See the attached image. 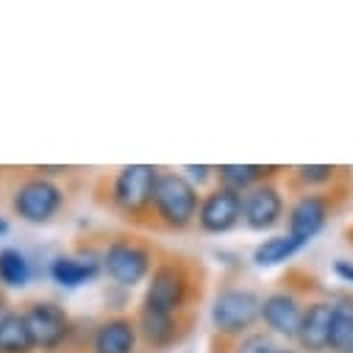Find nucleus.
I'll return each mask as SVG.
<instances>
[{
  "label": "nucleus",
  "mask_w": 353,
  "mask_h": 353,
  "mask_svg": "<svg viewBox=\"0 0 353 353\" xmlns=\"http://www.w3.org/2000/svg\"><path fill=\"white\" fill-rule=\"evenodd\" d=\"M139 328L131 317H109L92 334V353H134Z\"/></svg>",
  "instance_id": "obj_13"
},
{
  "label": "nucleus",
  "mask_w": 353,
  "mask_h": 353,
  "mask_svg": "<svg viewBox=\"0 0 353 353\" xmlns=\"http://www.w3.org/2000/svg\"><path fill=\"white\" fill-rule=\"evenodd\" d=\"M259 314H261V298L253 290H242V287L223 290L212 306V323L225 336L250 334Z\"/></svg>",
  "instance_id": "obj_6"
},
{
  "label": "nucleus",
  "mask_w": 353,
  "mask_h": 353,
  "mask_svg": "<svg viewBox=\"0 0 353 353\" xmlns=\"http://www.w3.org/2000/svg\"><path fill=\"white\" fill-rule=\"evenodd\" d=\"M137 328L150 347H170L181 336L179 317H167V314H156V312H145V309H139Z\"/></svg>",
  "instance_id": "obj_16"
},
{
  "label": "nucleus",
  "mask_w": 353,
  "mask_h": 353,
  "mask_svg": "<svg viewBox=\"0 0 353 353\" xmlns=\"http://www.w3.org/2000/svg\"><path fill=\"white\" fill-rule=\"evenodd\" d=\"M336 353H353V342H350V345H345V347H342V350H336Z\"/></svg>",
  "instance_id": "obj_26"
},
{
  "label": "nucleus",
  "mask_w": 353,
  "mask_h": 353,
  "mask_svg": "<svg viewBox=\"0 0 353 353\" xmlns=\"http://www.w3.org/2000/svg\"><path fill=\"white\" fill-rule=\"evenodd\" d=\"M242 198L234 190L225 187H214L212 192H206L201 198V209H198V225L206 234H228L231 228L239 225L242 220Z\"/></svg>",
  "instance_id": "obj_8"
},
{
  "label": "nucleus",
  "mask_w": 353,
  "mask_h": 353,
  "mask_svg": "<svg viewBox=\"0 0 353 353\" xmlns=\"http://www.w3.org/2000/svg\"><path fill=\"white\" fill-rule=\"evenodd\" d=\"M101 268L103 264L95 256H56L50 264V279L64 290H75L92 281L101 273Z\"/></svg>",
  "instance_id": "obj_14"
},
{
  "label": "nucleus",
  "mask_w": 353,
  "mask_h": 353,
  "mask_svg": "<svg viewBox=\"0 0 353 353\" xmlns=\"http://www.w3.org/2000/svg\"><path fill=\"white\" fill-rule=\"evenodd\" d=\"M279 353H295V350H279Z\"/></svg>",
  "instance_id": "obj_27"
},
{
  "label": "nucleus",
  "mask_w": 353,
  "mask_h": 353,
  "mask_svg": "<svg viewBox=\"0 0 353 353\" xmlns=\"http://www.w3.org/2000/svg\"><path fill=\"white\" fill-rule=\"evenodd\" d=\"M306 245L290 234H279V236H270L253 248V264L256 268H276V264H284L290 261L292 256H298Z\"/></svg>",
  "instance_id": "obj_18"
},
{
  "label": "nucleus",
  "mask_w": 353,
  "mask_h": 353,
  "mask_svg": "<svg viewBox=\"0 0 353 353\" xmlns=\"http://www.w3.org/2000/svg\"><path fill=\"white\" fill-rule=\"evenodd\" d=\"M31 331L23 320V312H0V353H34Z\"/></svg>",
  "instance_id": "obj_17"
},
{
  "label": "nucleus",
  "mask_w": 353,
  "mask_h": 353,
  "mask_svg": "<svg viewBox=\"0 0 353 353\" xmlns=\"http://www.w3.org/2000/svg\"><path fill=\"white\" fill-rule=\"evenodd\" d=\"M64 206V190L45 179V175H31V179L20 181L17 190L12 192V212L31 223V225H45L50 223Z\"/></svg>",
  "instance_id": "obj_3"
},
{
  "label": "nucleus",
  "mask_w": 353,
  "mask_h": 353,
  "mask_svg": "<svg viewBox=\"0 0 353 353\" xmlns=\"http://www.w3.org/2000/svg\"><path fill=\"white\" fill-rule=\"evenodd\" d=\"M279 350L281 347L273 342L270 334H264V331H250L236 345V353H279Z\"/></svg>",
  "instance_id": "obj_22"
},
{
  "label": "nucleus",
  "mask_w": 353,
  "mask_h": 353,
  "mask_svg": "<svg viewBox=\"0 0 353 353\" xmlns=\"http://www.w3.org/2000/svg\"><path fill=\"white\" fill-rule=\"evenodd\" d=\"M31 281V261L17 248L0 250V284L6 290H23Z\"/></svg>",
  "instance_id": "obj_20"
},
{
  "label": "nucleus",
  "mask_w": 353,
  "mask_h": 353,
  "mask_svg": "<svg viewBox=\"0 0 353 353\" xmlns=\"http://www.w3.org/2000/svg\"><path fill=\"white\" fill-rule=\"evenodd\" d=\"M334 276L342 279L345 284H353V261H347V259H336V261H334Z\"/></svg>",
  "instance_id": "obj_24"
},
{
  "label": "nucleus",
  "mask_w": 353,
  "mask_h": 353,
  "mask_svg": "<svg viewBox=\"0 0 353 353\" xmlns=\"http://www.w3.org/2000/svg\"><path fill=\"white\" fill-rule=\"evenodd\" d=\"M336 167H331V164H298V167H292V172H290V179H292V184L298 187V190H303V192H317V190H323V187H331L334 181H336Z\"/></svg>",
  "instance_id": "obj_21"
},
{
  "label": "nucleus",
  "mask_w": 353,
  "mask_h": 353,
  "mask_svg": "<svg viewBox=\"0 0 353 353\" xmlns=\"http://www.w3.org/2000/svg\"><path fill=\"white\" fill-rule=\"evenodd\" d=\"M284 195L273 184H259L242 198V223L250 231H270L284 220Z\"/></svg>",
  "instance_id": "obj_9"
},
{
  "label": "nucleus",
  "mask_w": 353,
  "mask_h": 353,
  "mask_svg": "<svg viewBox=\"0 0 353 353\" xmlns=\"http://www.w3.org/2000/svg\"><path fill=\"white\" fill-rule=\"evenodd\" d=\"M187 298H190V276L184 270V264L172 261V259L159 261L150 273V284L145 290L142 309L156 312V314H167V317H179Z\"/></svg>",
  "instance_id": "obj_2"
},
{
  "label": "nucleus",
  "mask_w": 353,
  "mask_h": 353,
  "mask_svg": "<svg viewBox=\"0 0 353 353\" xmlns=\"http://www.w3.org/2000/svg\"><path fill=\"white\" fill-rule=\"evenodd\" d=\"M159 170L150 164H128L112 179V203L125 217H139L153 203Z\"/></svg>",
  "instance_id": "obj_5"
},
{
  "label": "nucleus",
  "mask_w": 353,
  "mask_h": 353,
  "mask_svg": "<svg viewBox=\"0 0 353 353\" xmlns=\"http://www.w3.org/2000/svg\"><path fill=\"white\" fill-rule=\"evenodd\" d=\"M6 234H9V220L0 217V236H6Z\"/></svg>",
  "instance_id": "obj_25"
},
{
  "label": "nucleus",
  "mask_w": 353,
  "mask_h": 353,
  "mask_svg": "<svg viewBox=\"0 0 353 353\" xmlns=\"http://www.w3.org/2000/svg\"><path fill=\"white\" fill-rule=\"evenodd\" d=\"M101 264L114 284L137 287L153 273V250L139 239H114L103 250Z\"/></svg>",
  "instance_id": "obj_4"
},
{
  "label": "nucleus",
  "mask_w": 353,
  "mask_h": 353,
  "mask_svg": "<svg viewBox=\"0 0 353 353\" xmlns=\"http://www.w3.org/2000/svg\"><path fill=\"white\" fill-rule=\"evenodd\" d=\"M331 314H334V303L331 301L306 303L303 314H301V325H298L295 342L309 353H325L328 350V336H331Z\"/></svg>",
  "instance_id": "obj_12"
},
{
  "label": "nucleus",
  "mask_w": 353,
  "mask_h": 353,
  "mask_svg": "<svg viewBox=\"0 0 353 353\" xmlns=\"http://www.w3.org/2000/svg\"><path fill=\"white\" fill-rule=\"evenodd\" d=\"M331 303H334V314H331L328 350L336 353L353 342V295H336Z\"/></svg>",
  "instance_id": "obj_19"
},
{
  "label": "nucleus",
  "mask_w": 353,
  "mask_h": 353,
  "mask_svg": "<svg viewBox=\"0 0 353 353\" xmlns=\"http://www.w3.org/2000/svg\"><path fill=\"white\" fill-rule=\"evenodd\" d=\"M301 314H303V303L290 290H276V292L261 298L259 320L268 325V331L276 334V336L295 339L298 325H301Z\"/></svg>",
  "instance_id": "obj_11"
},
{
  "label": "nucleus",
  "mask_w": 353,
  "mask_h": 353,
  "mask_svg": "<svg viewBox=\"0 0 353 353\" xmlns=\"http://www.w3.org/2000/svg\"><path fill=\"white\" fill-rule=\"evenodd\" d=\"M150 209L156 212V220L164 228L184 231L198 220V209H201L198 187L184 172H159Z\"/></svg>",
  "instance_id": "obj_1"
},
{
  "label": "nucleus",
  "mask_w": 353,
  "mask_h": 353,
  "mask_svg": "<svg viewBox=\"0 0 353 353\" xmlns=\"http://www.w3.org/2000/svg\"><path fill=\"white\" fill-rule=\"evenodd\" d=\"M276 167H264V164H220V167H214V175L220 179V187L245 195L253 187L268 181V175Z\"/></svg>",
  "instance_id": "obj_15"
},
{
  "label": "nucleus",
  "mask_w": 353,
  "mask_h": 353,
  "mask_svg": "<svg viewBox=\"0 0 353 353\" xmlns=\"http://www.w3.org/2000/svg\"><path fill=\"white\" fill-rule=\"evenodd\" d=\"M328 214H331V203L323 192H303L287 214V234L309 245L325 228Z\"/></svg>",
  "instance_id": "obj_10"
},
{
  "label": "nucleus",
  "mask_w": 353,
  "mask_h": 353,
  "mask_svg": "<svg viewBox=\"0 0 353 353\" xmlns=\"http://www.w3.org/2000/svg\"><path fill=\"white\" fill-rule=\"evenodd\" d=\"M23 320L31 331L34 347L37 350H59L70 334H72V320L64 312V306L53 301H31L23 306Z\"/></svg>",
  "instance_id": "obj_7"
},
{
  "label": "nucleus",
  "mask_w": 353,
  "mask_h": 353,
  "mask_svg": "<svg viewBox=\"0 0 353 353\" xmlns=\"http://www.w3.org/2000/svg\"><path fill=\"white\" fill-rule=\"evenodd\" d=\"M184 175L195 184V187H201V184H206L212 175H214V167H209V164H187L184 167Z\"/></svg>",
  "instance_id": "obj_23"
}]
</instances>
